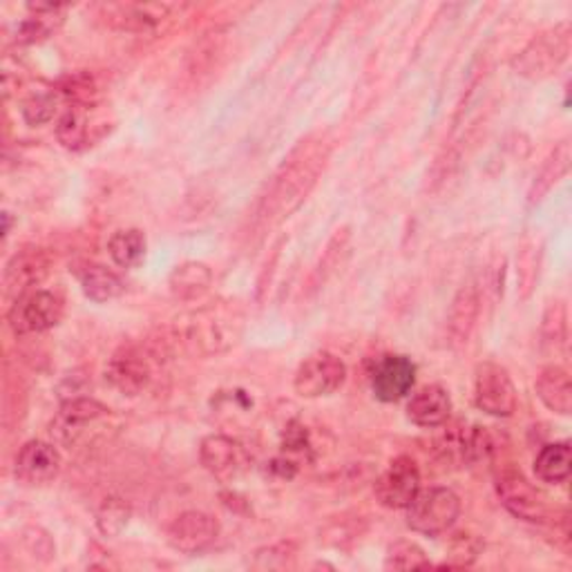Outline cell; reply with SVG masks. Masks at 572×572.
<instances>
[{"instance_id":"d6a6232c","label":"cell","mask_w":572,"mask_h":572,"mask_svg":"<svg viewBox=\"0 0 572 572\" xmlns=\"http://www.w3.org/2000/svg\"><path fill=\"white\" fill-rule=\"evenodd\" d=\"M539 262H536V248L530 246L525 250H521V257H519V292H521V298L525 300L532 292V286L536 282V275H539Z\"/></svg>"},{"instance_id":"30bf717a","label":"cell","mask_w":572,"mask_h":572,"mask_svg":"<svg viewBox=\"0 0 572 572\" xmlns=\"http://www.w3.org/2000/svg\"><path fill=\"white\" fill-rule=\"evenodd\" d=\"M106 383L121 396L144 394L152 383L150 358L135 347L119 349L106 365Z\"/></svg>"},{"instance_id":"277c9868","label":"cell","mask_w":572,"mask_h":572,"mask_svg":"<svg viewBox=\"0 0 572 572\" xmlns=\"http://www.w3.org/2000/svg\"><path fill=\"white\" fill-rule=\"evenodd\" d=\"M461 516V499L450 487H427L407 507V525L425 536L447 532Z\"/></svg>"},{"instance_id":"9a60e30c","label":"cell","mask_w":572,"mask_h":572,"mask_svg":"<svg viewBox=\"0 0 572 572\" xmlns=\"http://www.w3.org/2000/svg\"><path fill=\"white\" fill-rule=\"evenodd\" d=\"M110 414V410L99 403L97 398H88V396H75L70 401H66L57 414V421L52 423V434L68 445H75L81 434L86 432L88 425L99 423L101 418H106Z\"/></svg>"},{"instance_id":"e0dca14e","label":"cell","mask_w":572,"mask_h":572,"mask_svg":"<svg viewBox=\"0 0 572 572\" xmlns=\"http://www.w3.org/2000/svg\"><path fill=\"white\" fill-rule=\"evenodd\" d=\"M452 416V396L441 385L421 387L407 403V418L425 430H434L447 423Z\"/></svg>"},{"instance_id":"7c38bea8","label":"cell","mask_w":572,"mask_h":572,"mask_svg":"<svg viewBox=\"0 0 572 572\" xmlns=\"http://www.w3.org/2000/svg\"><path fill=\"white\" fill-rule=\"evenodd\" d=\"M369 381H372V392L378 401L398 403L416 385V365L407 356L389 354L378 358Z\"/></svg>"},{"instance_id":"5bb4252c","label":"cell","mask_w":572,"mask_h":572,"mask_svg":"<svg viewBox=\"0 0 572 572\" xmlns=\"http://www.w3.org/2000/svg\"><path fill=\"white\" fill-rule=\"evenodd\" d=\"M63 456L55 443L48 441H30L17 454L14 472L19 481L30 485H46L61 474Z\"/></svg>"},{"instance_id":"44dd1931","label":"cell","mask_w":572,"mask_h":572,"mask_svg":"<svg viewBox=\"0 0 572 572\" xmlns=\"http://www.w3.org/2000/svg\"><path fill=\"white\" fill-rule=\"evenodd\" d=\"M168 286L175 300H181V303L201 300L213 286V270L201 262H184L170 273Z\"/></svg>"},{"instance_id":"6da1fadb","label":"cell","mask_w":572,"mask_h":572,"mask_svg":"<svg viewBox=\"0 0 572 572\" xmlns=\"http://www.w3.org/2000/svg\"><path fill=\"white\" fill-rule=\"evenodd\" d=\"M329 155L332 144L323 135L300 141L273 175V181L262 197L257 219L266 226H277L286 217H292L316 188L323 170L327 168Z\"/></svg>"},{"instance_id":"83f0119b","label":"cell","mask_w":572,"mask_h":572,"mask_svg":"<svg viewBox=\"0 0 572 572\" xmlns=\"http://www.w3.org/2000/svg\"><path fill=\"white\" fill-rule=\"evenodd\" d=\"M132 519V507L121 496H108L97 510V527L103 536H119Z\"/></svg>"},{"instance_id":"4fadbf2b","label":"cell","mask_w":572,"mask_h":572,"mask_svg":"<svg viewBox=\"0 0 572 572\" xmlns=\"http://www.w3.org/2000/svg\"><path fill=\"white\" fill-rule=\"evenodd\" d=\"M52 268V257L43 248H23L6 266V289L14 300L28 292L39 289Z\"/></svg>"},{"instance_id":"ac0fdd59","label":"cell","mask_w":572,"mask_h":572,"mask_svg":"<svg viewBox=\"0 0 572 572\" xmlns=\"http://www.w3.org/2000/svg\"><path fill=\"white\" fill-rule=\"evenodd\" d=\"M75 275L81 284V292L86 294V298H90L92 303H99V305L117 300L126 292L124 279L115 270H110L108 266L97 264V262H81L75 268Z\"/></svg>"},{"instance_id":"9c48e42d","label":"cell","mask_w":572,"mask_h":572,"mask_svg":"<svg viewBox=\"0 0 572 572\" xmlns=\"http://www.w3.org/2000/svg\"><path fill=\"white\" fill-rule=\"evenodd\" d=\"M421 492V470L410 456H398L376 479L374 494L383 507L407 510Z\"/></svg>"},{"instance_id":"f1b7e54d","label":"cell","mask_w":572,"mask_h":572,"mask_svg":"<svg viewBox=\"0 0 572 572\" xmlns=\"http://www.w3.org/2000/svg\"><path fill=\"white\" fill-rule=\"evenodd\" d=\"M385 568L387 570H421V568H432V561L418 543L396 541L387 550Z\"/></svg>"},{"instance_id":"484cf974","label":"cell","mask_w":572,"mask_h":572,"mask_svg":"<svg viewBox=\"0 0 572 572\" xmlns=\"http://www.w3.org/2000/svg\"><path fill=\"white\" fill-rule=\"evenodd\" d=\"M90 135V121H88V110L86 106L72 103L57 121V139L70 150H79L86 146Z\"/></svg>"},{"instance_id":"7402d4cb","label":"cell","mask_w":572,"mask_h":572,"mask_svg":"<svg viewBox=\"0 0 572 572\" xmlns=\"http://www.w3.org/2000/svg\"><path fill=\"white\" fill-rule=\"evenodd\" d=\"M170 6L166 3H128V6H112L108 10V19L115 28L126 32H148L157 28L168 14Z\"/></svg>"},{"instance_id":"2e32d148","label":"cell","mask_w":572,"mask_h":572,"mask_svg":"<svg viewBox=\"0 0 572 572\" xmlns=\"http://www.w3.org/2000/svg\"><path fill=\"white\" fill-rule=\"evenodd\" d=\"M481 312V292L476 284H465L454 296L447 314V343L450 347L467 345Z\"/></svg>"},{"instance_id":"3957f363","label":"cell","mask_w":572,"mask_h":572,"mask_svg":"<svg viewBox=\"0 0 572 572\" xmlns=\"http://www.w3.org/2000/svg\"><path fill=\"white\" fill-rule=\"evenodd\" d=\"M572 50V28L568 21L534 37L514 59V75L527 81H543L552 77L570 57Z\"/></svg>"},{"instance_id":"ffe728a7","label":"cell","mask_w":572,"mask_h":572,"mask_svg":"<svg viewBox=\"0 0 572 572\" xmlns=\"http://www.w3.org/2000/svg\"><path fill=\"white\" fill-rule=\"evenodd\" d=\"M534 392L539 401L559 416H570L572 412V383L570 374L561 365H548L539 372L534 381Z\"/></svg>"},{"instance_id":"4dcf8cb0","label":"cell","mask_w":572,"mask_h":572,"mask_svg":"<svg viewBox=\"0 0 572 572\" xmlns=\"http://www.w3.org/2000/svg\"><path fill=\"white\" fill-rule=\"evenodd\" d=\"M59 106V99L50 92H41V95H34L26 101L23 106V119L30 124V126H43L48 121L55 119L57 115V108Z\"/></svg>"},{"instance_id":"4316f807","label":"cell","mask_w":572,"mask_h":572,"mask_svg":"<svg viewBox=\"0 0 572 572\" xmlns=\"http://www.w3.org/2000/svg\"><path fill=\"white\" fill-rule=\"evenodd\" d=\"M541 345L554 356L568 345V312L565 305L554 300L548 305L541 318Z\"/></svg>"},{"instance_id":"d4e9b609","label":"cell","mask_w":572,"mask_h":572,"mask_svg":"<svg viewBox=\"0 0 572 572\" xmlns=\"http://www.w3.org/2000/svg\"><path fill=\"white\" fill-rule=\"evenodd\" d=\"M108 253L119 268H137L146 257V235L139 228L117 230L108 241Z\"/></svg>"},{"instance_id":"ba28073f","label":"cell","mask_w":572,"mask_h":572,"mask_svg":"<svg viewBox=\"0 0 572 572\" xmlns=\"http://www.w3.org/2000/svg\"><path fill=\"white\" fill-rule=\"evenodd\" d=\"M219 521L201 510L181 512L166 527V541L172 550L184 554H201L219 539Z\"/></svg>"},{"instance_id":"836d02e7","label":"cell","mask_w":572,"mask_h":572,"mask_svg":"<svg viewBox=\"0 0 572 572\" xmlns=\"http://www.w3.org/2000/svg\"><path fill=\"white\" fill-rule=\"evenodd\" d=\"M26 543L30 548V552L37 556V554H46L50 556L55 552V545H52V539L48 532H43L41 527H30L26 530Z\"/></svg>"},{"instance_id":"d6986e66","label":"cell","mask_w":572,"mask_h":572,"mask_svg":"<svg viewBox=\"0 0 572 572\" xmlns=\"http://www.w3.org/2000/svg\"><path fill=\"white\" fill-rule=\"evenodd\" d=\"M199 461L217 479H230L241 465V447L224 434H210L199 445Z\"/></svg>"},{"instance_id":"52a82bcc","label":"cell","mask_w":572,"mask_h":572,"mask_svg":"<svg viewBox=\"0 0 572 572\" xmlns=\"http://www.w3.org/2000/svg\"><path fill=\"white\" fill-rule=\"evenodd\" d=\"M347 365L332 352L312 354L296 372L294 389L300 398H325L336 394L347 383Z\"/></svg>"},{"instance_id":"603a6c76","label":"cell","mask_w":572,"mask_h":572,"mask_svg":"<svg viewBox=\"0 0 572 572\" xmlns=\"http://www.w3.org/2000/svg\"><path fill=\"white\" fill-rule=\"evenodd\" d=\"M570 161H572V146L570 139H563L541 164L539 172L534 175V181L530 186L527 193V204L534 206L539 204L570 170Z\"/></svg>"},{"instance_id":"8992f818","label":"cell","mask_w":572,"mask_h":572,"mask_svg":"<svg viewBox=\"0 0 572 572\" xmlns=\"http://www.w3.org/2000/svg\"><path fill=\"white\" fill-rule=\"evenodd\" d=\"M474 403L481 412L494 418H510L516 412L519 394L505 367L481 363L474 372Z\"/></svg>"},{"instance_id":"cb8c5ba5","label":"cell","mask_w":572,"mask_h":572,"mask_svg":"<svg viewBox=\"0 0 572 572\" xmlns=\"http://www.w3.org/2000/svg\"><path fill=\"white\" fill-rule=\"evenodd\" d=\"M572 472V450L568 441L548 443L534 458V474L541 483H563Z\"/></svg>"},{"instance_id":"1f68e13d","label":"cell","mask_w":572,"mask_h":572,"mask_svg":"<svg viewBox=\"0 0 572 572\" xmlns=\"http://www.w3.org/2000/svg\"><path fill=\"white\" fill-rule=\"evenodd\" d=\"M481 541L474 536V534H467V532H461L454 541H452V548H450V563L447 565H454V568H465V565H472L474 559L479 556L481 552Z\"/></svg>"},{"instance_id":"f546056e","label":"cell","mask_w":572,"mask_h":572,"mask_svg":"<svg viewBox=\"0 0 572 572\" xmlns=\"http://www.w3.org/2000/svg\"><path fill=\"white\" fill-rule=\"evenodd\" d=\"M298 548L292 541H279L266 548H259L253 559V568L257 570H284L292 568L296 561Z\"/></svg>"},{"instance_id":"8fae6325","label":"cell","mask_w":572,"mask_h":572,"mask_svg":"<svg viewBox=\"0 0 572 572\" xmlns=\"http://www.w3.org/2000/svg\"><path fill=\"white\" fill-rule=\"evenodd\" d=\"M496 494L507 512H512L516 519L539 523L548 516V507L543 503V496L534 490V485L516 470H503L496 476Z\"/></svg>"},{"instance_id":"7a4b0ae2","label":"cell","mask_w":572,"mask_h":572,"mask_svg":"<svg viewBox=\"0 0 572 572\" xmlns=\"http://www.w3.org/2000/svg\"><path fill=\"white\" fill-rule=\"evenodd\" d=\"M241 334V318L228 307H208L190 314L175 332V343L197 356L230 349Z\"/></svg>"},{"instance_id":"5b68a950","label":"cell","mask_w":572,"mask_h":572,"mask_svg":"<svg viewBox=\"0 0 572 572\" xmlns=\"http://www.w3.org/2000/svg\"><path fill=\"white\" fill-rule=\"evenodd\" d=\"M66 316V303L59 294L34 289L19 296L8 314L10 327L19 336L43 334L55 329Z\"/></svg>"}]
</instances>
